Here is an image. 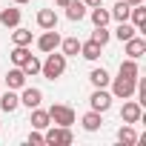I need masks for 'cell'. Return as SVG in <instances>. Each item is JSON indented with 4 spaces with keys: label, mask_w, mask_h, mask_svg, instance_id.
<instances>
[{
    "label": "cell",
    "mask_w": 146,
    "mask_h": 146,
    "mask_svg": "<svg viewBox=\"0 0 146 146\" xmlns=\"http://www.w3.org/2000/svg\"><path fill=\"white\" fill-rule=\"evenodd\" d=\"M63 72H66V54H63V52L57 54V49H54V52H46V60L40 63V75H43L46 80H57Z\"/></svg>",
    "instance_id": "6da1fadb"
},
{
    "label": "cell",
    "mask_w": 146,
    "mask_h": 146,
    "mask_svg": "<svg viewBox=\"0 0 146 146\" xmlns=\"http://www.w3.org/2000/svg\"><path fill=\"white\" fill-rule=\"evenodd\" d=\"M72 140H75L72 126H46V129H43V143H52V146H69Z\"/></svg>",
    "instance_id": "7a4b0ae2"
},
{
    "label": "cell",
    "mask_w": 146,
    "mask_h": 146,
    "mask_svg": "<svg viewBox=\"0 0 146 146\" xmlns=\"http://www.w3.org/2000/svg\"><path fill=\"white\" fill-rule=\"evenodd\" d=\"M49 117H52L54 126H72V123H75V109H72V106H63V103H54V106L49 109Z\"/></svg>",
    "instance_id": "3957f363"
},
{
    "label": "cell",
    "mask_w": 146,
    "mask_h": 146,
    "mask_svg": "<svg viewBox=\"0 0 146 146\" xmlns=\"http://www.w3.org/2000/svg\"><path fill=\"white\" fill-rule=\"evenodd\" d=\"M112 100H115V98H112V92H106V89H95V92H92V98H89V106H92L95 112H100V115H103V112H109V109H112Z\"/></svg>",
    "instance_id": "277c9868"
},
{
    "label": "cell",
    "mask_w": 146,
    "mask_h": 146,
    "mask_svg": "<svg viewBox=\"0 0 146 146\" xmlns=\"http://www.w3.org/2000/svg\"><path fill=\"white\" fill-rule=\"evenodd\" d=\"M112 83V98H120V100H126V98H132L135 95V80H126V78H115V80H109Z\"/></svg>",
    "instance_id": "5b68a950"
},
{
    "label": "cell",
    "mask_w": 146,
    "mask_h": 146,
    "mask_svg": "<svg viewBox=\"0 0 146 146\" xmlns=\"http://www.w3.org/2000/svg\"><path fill=\"white\" fill-rule=\"evenodd\" d=\"M140 117H143L140 103L126 98V103H123V109H120V120H123V123H140Z\"/></svg>",
    "instance_id": "8992f818"
},
{
    "label": "cell",
    "mask_w": 146,
    "mask_h": 146,
    "mask_svg": "<svg viewBox=\"0 0 146 146\" xmlns=\"http://www.w3.org/2000/svg\"><path fill=\"white\" fill-rule=\"evenodd\" d=\"M57 46H60L57 29H43V35L37 37V49H40V52H54Z\"/></svg>",
    "instance_id": "52a82bcc"
},
{
    "label": "cell",
    "mask_w": 146,
    "mask_h": 146,
    "mask_svg": "<svg viewBox=\"0 0 146 146\" xmlns=\"http://www.w3.org/2000/svg\"><path fill=\"white\" fill-rule=\"evenodd\" d=\"M20 103H23L26 109H35V106H40V103H43V92H40L37 86H23Z\"/></svg>",
    "instance_id": "ba28073f"
},
{
    "label": "cell",
    "mask_w": 146,
    "mask_h": 146,
    "mask_svg": "<svg viewBox=\"0 0 146 146\" xmlns=\"http://www.w3.org/2000/svg\"><path fill=\"white\" fill-rule=\"evenodd\" d=\"M126 43V54L132 57V60H137V57H143L146 54V40L143 37H137V35H132L129 40H123Z\"/></svg>",
    "instance_id": "9c48e42d"
},
{
    "label": "cell",
    "mask_w": 146,
    "mask_h": 146,
    "mask_svg": "<svg viewBox=\"0 0 146 146\" xmlns=\"http://www.w3.org/2000/svg\"><path fill=\"white\" fill-rule=\"evenodd\" d=\"M66 17L72 23H80L86 17V3H83V0H69V3H66Z\"/></svg>",
    "instance_id": "30bf717a"
},
{
    "label": "cell",
    "mask_w": 146,
    "mask_h": 146,
    "mask_svg": "<svg viewBox=\"0 0 146 146\" xmlns=\"http://www.w3.org/2000/svg\"><path fill=\"white\" fill-rule=\"evenodd\" d=\"M117 75H120V78H126V80H137V78H140V66H137V60H132V57L120 60Z\"/></svg>",
    "instance_id": "8fae6325"
},
{
    "label": "cell",
    "mask_w": 146,
    "mask_h": 146,
    "mask_svg": "<svg viewBox=\"0 0 146 146\" xmlns=\"http://www.w3.org/2000/svg\"><path fill=\"white\" fill-rule=\"evenodd\" d=\"M6 86H9V89H23V86H26V72H23L20 66H15V69L6 72Z\"/></svg>",
    "instance_id": "7c38bea8"
},
{
    "label": "cell",
    "mask_w": 146,
    "mask_h": 146,
    "mask_svg": "<svg viewBox=\"0 0 146 146\" xmlns=\"http://www.w3.org/2000/svg\"><path fill=\"white\" fill-rule=\"evenodd\" d=\"M20 9H15V6H9V9H0V23H3L6 29H15V26H20Z\"/></svg>",
    "instance_id": "4fadbf2b"
},
{
    "label": "cell",
    "mask_w": 146,
    "mask_h": 146,
    "mask_svg": "<svg viewBox=\"0 0 146 146\" xmlns=\"http://www.w3.org/2000/svg\"><path fill=\"white\" fill-rule=\"evenodd\" d=\"M29 123H32V129H46V126H52V117H49V112H43L40 106H35L32 109V117H29Z\"/></svg>",
    "instance_id": "5bb4252c"
},
{
    "label": "cell",
    "mask_w": 146,
    "mask_h": 146,
    "mask_svg": "<svg viewBox=\"0 0 146 146\" xmlns=\"http://www.w3.org/2000/svg\"><path fill=\"white\" fill-rule=\"evenodd\" d=\"M17 106H20V95H15V89L0 95V109H3V112L12 115V112H17Z\"/></svg>",
    "instance_id": "9a60e30c"
},
{
    "label": "cell",
    "mask_w": 146,
    "mask_h": 146,
    "mask_svg": "<svg viewBox=\"0 0 146 146\" xmlns=\"http://www.w3.org/2000/svg\"><path fill=\"white\" fill-rule=\"evenodd\" d=\"M129 20H132V26H135L137 32H143V29H146V9H143V3L132 6V12H129Z\"/></svg>",
    "instance_id": "2e32d148"
},
{
    "label": "cell",
    "mask_w": 146,
    "mask_h": 146,
    "mask_svg": "<svg viewBox=\"0 0 146 146\" xmlns=\"http://www.w3.org/2000/svg\"><path fill=\"white\" fill-rule=\"evenodd\" d=\"M37 26H40V29H57V15H54V9H40V12H37Z\"/></svg>",
    "instance_id": "e0dca14e"
},
{
    "label": "cell",
    "mask_w": 146,
    "mask_h": 146,
    "mask_svg": "<svg viewBox=\"0 0 146 146\" xmlns=\"http://www.w3.org/2000/svg\"><path fill=\"white\" fill-rule=\"evenodd\" d=\"M80 123H83V129H86V132H98V129L103 126V115L92 109V112H86V115H83V120H80Z\"/></svg>",
    "instance_id": "ac0fdd59"
},
{
    "label": "cell",
    "mask_w": 146,
    "mask_h": 146,
    "mask_svg": "<svg viewBox=\"0 0 146 146\" xmlns=\"http://www.w3.org/2000/svg\"><path fill=\"white\" fill-rule=\"evenodd\" d=\"M129 12H132V6L126 3V0H117V3L109 9V15H112V20H117V23H123V20H129Z\"/></svg>",
    "instance_id": "d6986e66"
},
{
    "label": "cell",
    "mask_w": 146,
    "mask_h": 146,
    "mask_svg": "<svg viewBox=\"0 0 146 146\" xmlns=\"http://www.w3.org/2000/svg\"><path fill=\"white\" fill-rule=\"evenodd\" d=\"M100 49H103V46H100V43H95L92 37H89L86 43H80V54H83L86 60H98V57H100Z\"/></svg>",
    "instance_id": "ffe728a7"
},
{
    "label": "cell",
    "mask_w": 146,
    "mask_h": 146,
    "mask_svg": "<svg viewBox=\"0 0 146 146\" xmlns=\"http://www.w3.org/2000/svg\"><path fill=\"white\" fill-rule=\"evenodd\" d=\"M117 140H120V143H126V146L137 143V132H135V126H132V123H123V126L117 129Z\"/></svg>",
    "instance_id": "44dd1931"
},
{
    "label": "cell",
    "mask_w": 146,
    "mask_h": 146,
    "mask_svg": "<svg viewBox=\"0 0 146 146\" xmlns=\"http://www.w3.org/2000/svg\"><path fill=\"white\" fill-rule=\"evenodd\" d=\"M89 80H92V86H95V89H106L112 78H109V72H106V69H92Z\"/></svg>",
    "instance_id": "7402d4cb"
},
{
    "label": "cell",
    "mask_w": 146,
    "mask_h": 146,
    "mask_svg": "<svg viewBox=\"0 0 146 146\" xmlns=\"http://www.w3.org/2000/svg\"><path fill=\"white\" fill-rule=\"evenodd\" d=\"M12 43H15V46H32V32L23 29V26H15V32H12Z\"/></svg>",
    "instance_id": "603a6c76"
},
{
    "label": "cell",
    "mask_w": 146,
    "mask_h": 146,
    "mask_svg": "<svg viewBox=\"0 0 146 146\" xmlns=\"http://www.w3.org/2000/svg\"><path fill=\"white\" fill-rule=\"evenodd\" d=\"M60 49H63L66 57H78L80 54V40L78 37H66V40H60Z\"/></svg>",
    "instance_id": "cb8c5ba5"
},
{
    "label": "cell",
    "mask_w": 146,
    "mask_h": 146,
    "mask_svg": "<svg viewBox=\"0 0 146 146\" xmlns=\"http://www.w3.org/2000/svg\"><path fill=\"white\" fill-rule=\"evenodd\" d=\"M92 23L95 26H106L109 20H112V15H109V9H103V6H92Z\"/></svg>",
    "instance_id": "d4e9b609"
},
{
    "label": "cell",
    "mask_w": 146,
    "mask_h": 146,
    "mask_svg": "<svg viewBox=\"0 0 146 146\" xmlns=\"http://www.w3.org/2000/svg\"><path fill=\"white\" fill-rule=\"evenodd\" d=\"M132 35H137V29H135V26H132L129 20H123V23H117V29H115V37H117L120 43H123V40H129Z\"/></svg>",
    "instance_id": "484cf974"
},
{
    "label": "cell",
    "mask_w": 146,
    "mask_h": 146,
    "mask_svg": "<svg viewBox=\"0 0 146 146\" xmlns=\"http://www.w3.org/2000/svg\"><path fill=\"white\" fill-rule=\"evenodd\" d=\"M29 54H32L29 46H15V49H12V63H15V66H23V63L29 60Z\"/></svg>",
    "instance_id": "4316f807"
},
{
    "label": "cell",
    "mask_w": 146,
    "mask_h": 146,
    "mask_svg": "<svg viewBox=\"0 0 146 146\" xmlns=\"http://www.w3.org/2000/svg\"><path fill=\"white\" fill-rule=\"evenodd\" d=\"M20 69L26 72V78H29V75H40V60H37L35 54H29V60H26Z\"/></svg>",
    "instance_id": "83f0119b"
},
{
    "label": "cell",
    "mask_w": 146,
    "mask_h": 146,
    "mask_svg": "<svg viewBox=\"0 0 146 146\" xmlns=\"http://www.w3.org/2000/svg\"><path fill=\"white\" fill-rule=\"evenodd\" d=\"M109 37H112V35H109V29H106V26H95V32H92V40H95V43L106 46V43H109Z\"/></svg>",
    "instance_id": "f1b7e54d"
},
{
    "label": "cell",
    "mask_w": 146,
    "mask_h": 146,
    "mask_svg": "<svg viewBox=\"0 0 146 146\" xmlns=\"http://www.w3.org/2000/svg\"><path fill=\"white\" fill-rule=\"evenodd\" d=\"M26 140H29V143H35V146H37V143H43V132H40V129H32V132H29V137H26Z\"/></svg>",
    "instance_id": "f546056e"
},
{
    "label": "cell",
    "mask_w": 146,
    "mask_h": 146,
    "mask_svg": "<svg viewBox=\"0 0 146 146\" xmlns=\"http://www.w3.org/2000/svg\"><path fill=\"white\" fill-rule=\"evenodd\" d=\"M83 3H86V9H92V6H100L103 0H83Z\"/></svg>",
    "instance_id": "4dcf8cb0"
},
{
    "label": "cell",
    "mask_w": 146,
    "mask_h": 146,
    "mask_svg": "<svg viewBox=\"0 0 146 146\" xmlns=\"http://www.w3.org/2000/svg\"><path fill=\"white\" fill-rule=\"evenodd\" d=\"M66 3L69 0H54V6H60V9H66Z\"/></svg>",
    "instance_id": "1f68e13d"
},
{
    "label": "cell",
    "mask_w": 146,
    "mask_h": 146,
    "mask_svg": "<svg viewBox=\"0 0 146 146\" xmlns=\"http://www.w3.org/2000/svg\"><path fill=\"white\" fill-rule=\"evenodd\" d=\"M126 3H129V6H137V3H143V0H126Z\"/></svg>",
    "instance_id": "d6a6232c"
},
{
    "label": "cell",
    "mask_w": 146,
    "mask_h": 146,
    "mask_svg": "<svg viewBox=\"0 0 146 146\" xmlns=\"http://www.w3.org/2000/svg\"><path fill=\"white\" fill-rule=\"evenodd\" d=\"M15 3H29V0H15Z\"/></svg>",
    "instance_id": "836d02e7"
}]
</instances>
